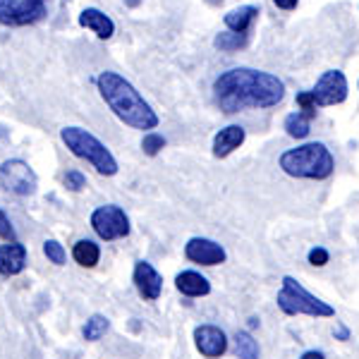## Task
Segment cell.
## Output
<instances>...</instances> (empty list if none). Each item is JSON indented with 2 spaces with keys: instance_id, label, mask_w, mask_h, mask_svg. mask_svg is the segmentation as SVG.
I'll return each mask as SVG.
<instances>
[{
  "instance_id": "7402d4cb",
  "label": "cell",
  "mask_w": 359,
  "mask_h": 359,
  "mask_svg": "<svg viewBox=\"0 0 359 359\" xmlns=\"http://www.w3.org/2000/svg\"><path fill=\"white\" fill-rule=\"evenodd\" d=\"M43 254L48 257V262H53L55 266H62L65 264V249H62L60 242H55V240H46L43 242Z\"/></svg>"
},
{
  "instance_id": "9a60e30c",
  "label": "cell",
  "mask_w": 359,
  "mask_h": 359,
  "mask_svg": "<svg viewBox=\"0 0 359 359\" xmlns=\"http://www.w3.org/2000/svg\"><path fill=\"white\" fill-rule=\"evenodd\" d=\"M79 25L91 29L98 39H111L115 32V25L108 15H103L101 10L96 8H86L82 15H79Z\"/></svg>"
},
{
  "instance_id": "d4e9b609",
  "label": "cell",
  "mask_w": 359,
  "mask_h": 359,
  "mask_svg": "<svg viewBox=\"0 0 359 359\" xmlns=\"http://www.w3.org/2000/svg\"><path fill=\"white\" fill-rule=\"evenodd\" d=\"M163 147H165V139L161 135H156V132H149V135L144 137V142H142V149H144V154H147V156H156Z\"/></svg>"
},
{
  "instance_id": "e0dca14e",
  "label": "cell",
  "mask_w": 359,
  "mask_h": 359,
  "mask_svg": "<svg viewBox=\"0 0 359 359\" xmlns=\"http://www.w3.org/2000/svg\"><path fill=\"white\" fill-rule=\"evenodd\" d=\"M257 15H259V10L254 8V5H245V8H237L233 13L225 15V25L233 29L235 34H245L249 25L257 20Z\"/></svg>"
},
{
  "instance_id": "44dd1931",
  "label": "cell",
  "mask_w": 359,
  "mask_h": 359,
  "mask_svg": "<svg viewBox=\"0 0 359 359\" xmlns=\"http://www.w3.org/2000/svg\"><path fill=\"white\" fill-rule=\"evenodd\" d=\"M285 130H287V135L294 137V139H304L306 135H309V118H306L304 113H292V115H287Z\"/></svg>"
},
{
  "instance_id": "4fadbf2b",
  "label": "cell",
  "mask_w": 359,
  "mask_h": 359,
  "mask_svg": "<svg viewBox=\"0 0 359 359\" xmlns=\"http://www.w3.org/2000/svg\"><path fill=\"white\" fill-rule=\"evenodd\" d=\"M27 266V247L20 242H8L0 247V276H17Z\"/></svg>"
},
{
  "instance_id": "7a4b0ae2",
  "label": "cell",
  "mask_w": 359,
  "mask_h": 359,
  "mask_svg": "<svg viewBox=\"0 0 359 359\" xmlns=\"http://www.w3.org/2000/svg\"><path fill=\"white\" fill-rule=\"evenodd\" d=\"M98 91L103 101L111 106V111L123 120L125 125L135 130H154L158 125V115L151 111L142 94L132 86L127 79L120 77L118 72H101L96 79Z\"/></svg>"
},
{
  "instance_id": "3957f363",
  "label": "cell",
  "mask_w": 359,
  "mask_h": 359,
  "mask_svg": "<svg viewBox=\"0 0 359 359\" xmlns=\"http://www.w3.org/2000/svg\"><path fill=\"white\" fill-rule=\"evenodd\" d=\"M280 168L292 177L326 180L333 172V156L323 144H304L280 156Z\"/></svg>"
},
{
  "instance_id": "5b68a950",
  "label": "cell",
  "mask_w": 359,
  "mask_h": 359,
  "mask_svg": "<svg viewBox=\"0 0 359 359\" xmlns=\"http://www.w3.org/2000/svg\"><path fill=\"white\" fill-rule=\"evenodd\" d=\"M278 306H280L287 316L306 314V316H316V318H328L335 314V309L331 304L321 302V299L314 297L311 292H306L290 276L283 278V290L278 292Z\"/></svg>"
},
{
  "instance_id": "83f0119b",
  "label": "cell",
  "mask_w": 359,
  "mask_h": 359,
  "mask_svg": "<svg viewBox=\"0 0 359 359\" xmlns=\"http://www.w3.org/2000/svg\"><path fill=\"white\" fill-rule=\"evenodd\" d=\"M309 264L311 266H326L328 264V252H326V249H321V247L311 249V252H309Z\"/></svg>"
},
{
  "instance_id": "f1b7e54d",
  "label": "cell",
  "mask_w": 359,
  "mask_h": 359,
  "mask_svg": "<svg viewBox=\"0 0 359 359\" xmlns=\"http://www.w3.org/2000/svg\"><path fill=\"white\" fill-rule=\"evenodd\" d=\"M273 3L278 5V8H283V10H292L294 5H297V0H273Z\"/></svg>"
},
{
  "instance_id": "7c38bea8",
  "label": "cell",
  "mask_w": 359,
  "mask_h": 359,
  "mask_svg": "<svg viewBox=\"0 0 359 359\" xmlns=\"http://www.w3.org/2000/svg\"><path fill=\"white\" fill-rule=\"evenodd\" d=\"M135 285L144 299L154 302V299H158L161 292H163V278H161V273L151 264L139 262L135 266Z\"/></svg>"
},
{
  "instance_id": "1f68e13d",
  "label": "cell",
  "mask_w": 359,
  "mask_h": 359,
  "mask_svg": "<svg viewBox=\"0 0 359 359\" xmlns=\"http://www.w3.org/2000/svg\"><path fill=\"white\" fill-rule=\"evenodd\" d=\"M139 3H142V0H125V5H130V8H137Z\"/></svg>"
},
{
  "instance_id": "8fae6325",
  "label": "cell",
  "mask_w": 359,
  "mask_h": 359,
  "mask_svg": "<svg viewBox=\"0 0 359 359\" xmlns=\"http://www.w3.org/2000/svg\"><path fill=\"white\" fill-rule=\"evenodd\" d=\"M194 343H196V350L201 352L204 357L208 359H216L225 355L228 350V340H225V333L221 328L216 326H199L194 331Z\"/></svg>"
},
{
  "instance_id": "5bb4252c",
  "label": "cell",
  "mask_w": 359,
  "mask_h": 359,
  "mask_svg": "<svg viewBox=\"0 0 359 359\" xmlns=\"http://www.w3.org/2000/svg\"><path fill=\"white\" fill-rule=\"evenodd\" d=\"M242 142H245V130H242L240 125L225 127V130L218 132L216 139H213V156L225 158V156H230L235 149H240Z\"/></svg>"
},
{
  "instance_id": "ac0fdd59",
  "label": "cell",
  "mask_w": 359,
  "mask_h": 359,
  "mask_svg": "<svg viewBox=\"0 0 359 359\" xmlns=\"http://www.w3.org/2000/svg\"><path fill=\"white\" fill-rule=\"evenodd\" d=\"M72 257H74V262L79 266H84V269H94L98 264L101 252H98V245H94L91 240H79L72 249Z\"/></svg>"
},
{
  "instance_id": "277c9868",
  "label": "cell",
  "mask_w": 359,
  "mask_h": 359,
  "mask_svg": "<svg viewBox=\"0 0 359 359\" xmlns=\"http://www.w3.org/2000/svg\"><path fill=\"white\" fill-rule=\"evenodd\" d=\"M62 142L67 144V149L72 151L77 158L89 161L96 168V172L101 175H115L118 172V161L115 156L108 151L106 144H101L91 132L82 130V127H65L60 132Z\"/></svg>"
},
{
  "instance_id": "f546056e",
  "label": "cell",
  "mask_w": 359,
  "mask_h": 359,
  "mask_svg": "<svg viewBox=\"0 0 359 359\" xmlns=\"http://www.w3.org/2000/svg\"><path fill=\"white\" fill-rule=\"evenodd\" d=\"M302 359H326L323 357V352H316V350H309V352H304Z\"/></svg>"
},
{
  "instance_id": "cb8c5ba5",
  "label": "cell",
  "mask_w": 359,
  "mask_h": 359,
  "mask_svg": "<svg viewBox=\"0 0 359 359\" xmlns=\"http://www.w3.org/2000/svg\"><path fill=\"white\" fill-rule=\"evenodd\" d=\"M297 106L302 108V113L306 115V118H314L316 115V98H314V91H302V94H297Z\"/></svg>"
},
{
  "instance_id": "4316f807",
  "label": "cell",
  "mask_w": 359,
  "mask_h": 359,
  "mask_svg": "<svg viewBox=\"0 0 359 359\" xmlns=\"http://www.w3.org/2000/svg\"><path fill=\"white\" fill-rule=\"evenodd\" d=\"M0 237L8 242H17V233H15L13 223H10V218L5 216L3 211H0Z\"/></svg>"
},
{
  "instance_id": "603a6c76",
  "label": "cell",
  "mask_w": 359,
  "mask_h": 359,
  "mask_svg": "<svg viewBox=\"0 0 359 359\" xmlns=\"http://www.w3.org/2000/svg\"><path fill=\"white\" fill-rule=\"evenodd\" d=\"M245 43H247L245 34H221V36L216 39V46H218V48H223V50H235V48H240V46H245Z\"/></svg>"
},
{
  "instance_id": "52a82bcc",
  "label": "cell",
  "mask_w": 359,
  "mask_h": 359,
  "mask_svg": "<svg viewBox=\"0 0 359 359\" xmlns=\"http://www.w3.org/2000/svg\"><path fill=\"white\" fill-rule=\"evenodd\" d=\"M46 15V0H0V25L27 27Z\"/></svg>"
},
{
  "instance_id": "9c48e42d",
  "label": "cell",
  "mask_w": 359,
  "mask_h": 359,
  "mask_svg": "<svg viewBox=\"0 0 359 359\" xmlns=\"http://www.w3.org/2000/svg\"><path fill=\"white\" fill-rule=\"evenodd\" d=\"M347 96V79L343 72L331 69L316 82L314 98L318 106H335V103H343Z\"/></svg>"
},
{
  "instance_id": "8992f818",
  "label": "cell",
  "mask_w": 359,
  "mask_h": 359,
  "mask_svg": "<svg viewBox=\"0 0 359 359\" xmlns=\"http://www.w3.org/2000/svg\"><path fill=\"white\" fill-rule=\"evenodd\" d=\"M0 187H3L5 192L29 196L36 192L39 177H36V172L29 168V163H25V161H20V158H13L0 165Z\"/></svg>"
},
{
  "instance_id": "484cf974",
  "label": "cell",
  "mask_w": 359,
  "mask_h": 359,
  "mask_svg": "<svg viewBox=\"0 0 359 359\" xmlns=\"http://www.w3.org/2000/svg\"><path fill=\"white\" fill-rule=\"evenodd\" d=\"M65 187L72 189V192H82V189L86 187V177L77 170H69L65 175Z\"/></svg>"
},
{
  "instance_id": "ffe728a7",
  "label": "cell",
  "mask_w": 359,
  "mask_h": 359,
  "mask_svg": "<svg viewBox=\"0 0 359 359\" xmlns=\"http://www.w3.org/2000/svg\"><path fill=\"white\" fill-rule=\"evenodd\" d=\"M108 328H111V321H108L106 316H101V314H94L84 326V338L91 340V343H94V340H101L103 335H106Z\"/></svg>"
},
{
  "instance_id": "d6986e66",
  "label": "cell",
  "mask_w": 359,
  "mask_h": 359,
  "mask_svg": "<svg viewBox=\"0 0 359 359\" xmlns=\"http://www.w3.org/2000/svg\"><path fill=\"white\" fill-rule=\"evenodd\" d=\"M235 352L240 359H259V343L247 331L235 333Z\"/></svg>"
},
{
  "instance_id": "30bf717a",
  "label": "cell",
  "mask_w": 359,
  "mask_h": 359,
  "mask_svg": "<svg viewBox=\"0 0 359 359\" xmlns=\"http://www.w3.org/2000/svg\"><path fill=\"white\" fill-rule=\"evenodd\" d=\"M184 254H187L189 262L201 264V266H218L225 262V249L213 240H206V237H194V240L187 242L184 247Z\"/></svg>"
},
{
  "instance_id": "4dcf8cb0",
  "label": "cell",
  "mask_w": 359,
  "mask_h": 359,
  "mask_svg": "<svg viewBox=\"0 0 359 359\" xmlns=\"http://www.w3.org/2000/svg\"><path fill=\"white\" fill-rule=\"evenodd\" d=\"M335 335H338L340 340H347V338H350V333H347V328H338V331H335Z\"/></svg>"
},
{
  "instance_id": "6da1fadb",
  "label": "cell",
  "mask_w": 359,
  "mask_h": 359,
  "mask_svg": "<svg viewBox=\"0 0 359 359\" xmlns=\"http://www.w3.org/2000/svg\"><path fill=\"white\" fill-rule=\"evenodd\" d=\"M216 103L225 113H240L245 108H271L285 96V86L269 72L235 67L223 72L213 84Z\"/></svg>"
},
{
  "instance_id": "ba28073f",
  "label": "cell",
  "mask_w": 359,
  "mask_h": 359,
  "mask_svg": "<svg viewBox=\"0 0 359 359\" xmlns=\"http://www.w3.org/2000/svg\"><path fill=\"white\" fill-rule=\"evenodd\" d=\"M91 228L106 242L120 240V237L130 235V218L120 206H101L91 213Z\"/></svg>"
},
{
  "instance_id": "2e32d148",
  "label": "cell",
  "mask_w": 359,
  "mask_h": 359,
  "mask_svg": "<svg viewBox=\"0 0 359 359\" xmlns=\"http://www.w3.org/2000/svg\"><path fill=\"white\" fill-rule=\"evenodd\" d=\"M175 285H177V290L182 294H187V297H204V294L211 292V283L201 273H196V271H182V273L175 278Z\"/></svg>"
}]
</instances>
